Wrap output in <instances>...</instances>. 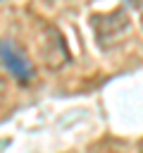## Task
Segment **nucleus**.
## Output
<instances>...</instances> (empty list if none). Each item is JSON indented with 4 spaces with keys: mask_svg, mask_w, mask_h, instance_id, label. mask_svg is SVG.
<instances>
[{
    "mask_svg": "<svg viewBox=\"0 0 143 153\" xmlns=\"http://www.w3.org/2000/svg\"><path fill=\"white\" fill-rule=\"evenodd\" d=\"M0 50H2V67H5L19 84H31L33 76H36L31 60H29V57H26L12 41H7V38L2 41Z\"/></svg>",
    "mask_w": 143,
    "mask_h": 153,
    "instance_id": "f257e3e1",
    "label": "nucleus"
},
{
    "mask_svg": "<svg viewBox=\"0 0 143 153\" xmlns=\"http://www.w3.org/2000/svg\"><path fill=\"white\" fill-rule=\"evenodd\" d=\"M41 55L43 62L50 69H60L67 60H69V50L64 45L62 33L55 26H43V36H41Z\"/></svg>",
    "mask_w": 143,
    "mask_h": 153,
    "instance_id": "f03ea898",
    "label": "nucleus"
},
{
    "mask_svg": "<svg viewBox=\"0 0 143 153\" xmlns=\"http://www.w3.org/2000/svg\"><path fill=\"white\" fill-rule=\"evenodd\" d=\"M141 26H143V12H141Z\"/></svg>",
    "mask_w": 143,
    "mask_h": 153,
    "instance_id": "20e7f679",
    "label": "nucleus"
},
{
    "mask_svg": "<svg viewBox=\"0 0 143 153\" xmlns=\"http://www.w3.org/2000/svg\"><path fill=\"white\" fill-rule=\"evenodd\" d=\"M93 29H95V36L100 38V43L105 41H114L122 31L129 29V17L124 10H114L105 17H95L93 19Z\"/></svg>",
    "mask_w": 143,
    "mask_h": 153,
    "instance_id": "7ed1b4c3",
    "label": "nucleus"
}]
</instances>
